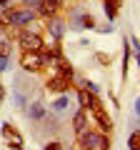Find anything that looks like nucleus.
Here are the masks:
<instances>
[{
	"instance_id": "nucleus-24",
	"label": "nucleus",
	"mask_w": 140,
	"mask_h": 150,
	"mask_svg": "<svg viewBox=\"0 0 140 150\" xmlns=\"http://www.w3.org/2000/svg\"><path fill=\"white\" fill-rule=\"evenodd\" d=\"M110 3H113V5H120V0H110Z\"/></svg>"
},
{
	"instance_id": "nucleus-8",
	"label": "nucleus",
	"mask_w": 140,
	"mask_h": 150,
	"mask_svg": "<svg viewBox=\"0 0 140 150\" xmlns=\"http://www.w3.org/2000/svg\"><path fill=\"white\" fill-rule=\"evenodd\" d=\"M85 123H88L85 110H80V112L75 115V118H73V128H75V133H83V130H85Z\"/></svg>"
},
{
	"instance_id": "nucleus-5",
	"label": "nucleus",
	"mask_w": 140,
	"mask_h": 150,
	"mask_svg": "<svg viewBox=\"0 0 140 150\" xmlns=\"http://www.w3.org/2000/svg\"><path fill=\"white\" fill-rule=\"evenodd\" d=\"M3 138H5L8 143H13V148H20V145H23V135L18 133V130L13 128L10 123H5V125H3Z\"/></svg>"
},
{
	"instance_id": "nucleus-25",
	"label": "nucleus",
	"mask_w": 140,
	"mask_h": 150,
	"mask_svg": "<svg viewBox=\"0 0 140 150\" xmlns=\"http://www.w3.org/2000/svg\"><path fill=\"white\" fill-rule=\"evenodd\" d=\"M138 63H140V48H138Z\"/></svg>"
},
{
	"instance_id": "nucleus-15",
	"label": "nucleus",
	"mask_w": 140,
	"mask_h": 150,
	"mask_svg": "<svg viewBox=\"0 0 140 150\" xmlns=\"http://www.w3.org/2000/svg\"><path fill=\"white\" fill-rule=\"evenodd\" d=\"M65 105H68V98H60V100H55V103H53L55 110H65Z\"/></svg>"
},
{
	"instance_id": "nucleus-21",
	"label": "nucleus",
	"mask_w": 140,
	"mask_h": 150,
	"mask_svg": "<svg viewBox=\"0 0 140 150\" xmlns=\"http://www.w3.org/2000/svg\"><path fill=\"white\" fill-rule=\"evenodd\" d=\"M3 98H5V90H3V83H0V103H3Z\"/></svg>"
},
{
	"instance_id": "nucleus-12",
	"label": "nucleus",
	"mask_w": 140,
	"mask_h": 150,
	"mask_svg": "<svg viewBox=\"0 0 140 150\" xmlns=\"http://www.w3.org/2000/svg\"><path fill=\"white\" fill-rule=\"evenodd\" d=\"M43 112H45L43 105H33L30 108V115H33V118H43Z\"/></svg>"
},
{
	"instance_id": "nucleus-16",
	"label": "nucleus",
	"mask_w": 140,
	"mask_h": 150,
	"mask_svg": "<svg viewBox=\"0 0 140 150\" xmlns=\"http://www.w3.org/2000/svg\"><path fill=\"white\" fill-rule=\"evenodd\" d=\"M60 73H63L65 78H68V75H73V68H70L68 63H60Z\"/></svg>"
},
{
	"instance_id": "nucleus-3",
	"label": "nucleus",
	"mask_w": 140,
	"mask_h": 150,
	"mask_svg": "<svg viewBox=\"0 0 140 150\" xmlns=\"http://www.w3.org/2000/svg\"><path fill=\"white\" fill-rule=\"evenodd\" d=\"M3 20L10 23V25H23V23L33 20V10H10V13L3 15Z\"/></svg>"
},
{
	"instance_id": "nucleus-2",
	"label": "nucleus",
	"mask_w": 140,
	"mask_h": 150,
	"mask_svg": "<svg viewBox=\"0 0 140 150\" xmlns=\"http://www.w3.org/2000/svg\"><path fill=\"white\" fill-rule=\"evenodd\" d=\"M20 65H23L25 70H33V73H35V70L43 68V58L38 55V50H25V53H23Z\"/></svg>"
},
{
	"instance_id": "nucleus-10",
	"label": "nucleus",
	"mask_w": 140,
	"mask_h": 150,
	"mask_svg": "<svg viewBox=\"0 0 140 150\" xmlns=\"http://www.w3.org/2000/svg\"><path fill=\"white\" fill-rule=\"evenodd\" d=\"M105 15H108L110 20H113V18L118 15V5H113V3H110V0H105Z\"/></svg>"
},
{
	"instance_id": "nucleus-17",
	"label": "nucleus",
	"mask_w": 140,
	"mask_h": 150,
	"mask_svg": "<svg viewBox=\"0 0 140 150\" xmlns=\"http://www.w3.org/2000/svg\"><path fill=\"white\" fill-rule=\"evenodd\" d=\"M45 150H63V145H60V143H48Z\"/></svg>"
},
{
	"instance_id": "nucleus-23",
	"label": "nucleus",
	"mask_w": 140,
	"mask_h": 150,
	"mask_svg": "<svg viewBox=\"0 0 140 150\" xmlns=\"http://www.w3.org/2000/svg\"><path fill=\"white\" fill-rule=\"evenodd\" d=\"M8 3H10V0H0V8H5V5H8Z\"/></svg>"
},
{
	"instance_id": "nucleus-20",
	"label": "nucleus",
	"mask_w": 140,
	"mask_h": 150,
	"mask_svg": "<svg viewBox=\"0 0 140 150\" xmlns=\"http://www.w3.org/2000/svg\"><path fill=\"white\" fill-rule=\"evenodd\" d=\"M43 0H25V5H40Z\"/></svg>"
},
{
	"instance_id": "nucleus-19",
	"label": "nucleus",
	"mask_w": 140,
	"mask_h": 150,
	"mask_svg": "<svg viewBox=\"0 0 140 150\" xmlns=\"http://www.w3.org/2000/svg\"><path fill=\"white\" fill-rule=\"evenodd\" d=\"M8 53H10V48H8L5 43H0V55H5V58H8Z\"/></svg>"
},
{
	"instance_id": "nucleus-9",
	"label": "nucleus",
	"mask_w": 140,
	"mask_h": 150,
	"mask_svg": "<svg viewBox=\"0 0 140 150\" xmlns=\"http://www.w3.org/2000/svg\"><path fill=\"white\" fill-rule=\"evenodd\" d=\"M128 145H130V150H140V130L128 138Z\"/></svg>"
},
{
	"instance_id": "nucleus-7",
	"label": "nucleus",
	"mask_w": 140,
	"mask_h": 150,
	"mask_svg": "<svg viewBox=\"0 0 140 150\" xmlns=\"http://www.w3.org/2000/svg\"><path fill=\"white\" fill-rule=\"evenodd\" d=\"M60 5H63V0H43V3H40V13H43L45 18H50V15L58 13Z\"/></svg>"
},
{
	"instance_id": "nucleus-6",
	"label": "nucleus",
	"mask_w": 140,
	"mask_h": 150,
	"mask_svg": "<svg viewBox=\"0 0 140 150\" xmlns=\"http://www.w3.org/2000/svg\"><path fill=\"white\" fill-rule=\"evenodd\" d=\"M68 88H70V83H68L65 75H60V78H50V80H48V90H53V93H65Z\"/></svg>"
},
{
	"instance_id": "nucleus-11",
	"label": "nucleus",
	"mask_w": 140,
	"mask_h": 150,
	"mask_svg": "<svg viewBox=\"0 0 140 150\" xmlns=\"http://www.w3.org/2000/svg\"><path fill=\"white\" fill-rule=\"evenodd\" d=\"M80 23H83L80 28H95V20H93L90 15H83V18H80Z\"/></svg>"
},
{
	"instance_id": "nucleus-14",
	"label": "nucleus",
	"mask_w": 140,
	"mask_h": 150,
	"mask_svg": "<svg viewBox=\"0 0 140 150\" xmlns=\"http://www.w3.org/2000/svg\"><path fill=\"white\" fill-rule=\"evenodd\" d=\"M80 105H83V108L90 105V93H88V90H83V93H80Z\"/></svg>"
},
{
	"instance_id": "nucleus-4",
	"label": "nucleus",
	"mask_w": 140,
	"mask_h": 150,
	"mask_svg": "<svg viewBox=\"0 0 140 150\" xmlns=\"http://www.w3.org/2000/svg\"><path fill=\"white\" fill-rule=\"evenodd\" d=\"M20 45L25 50H40L43 48V40H40V35H35V33H23L20 35Z\"/></svg>"
},
{
	"instance_id": "nucleus-13",
	"label": "nucleus",
	"mask_w": 140,
	"mask_h": 150,
	"mask_svg": "<svg viewBox=\"0 0 140 150\" xmlns=\"http://www.w3.org/2000/svg\"><path fill=\"white\" fill-rule=\"evenodd\" d=\"M50 30H53V35H58V38L63 35V28H60V23H58V20H53V23H50Z\"/></svg>"
},
{
	"instance_id": "nucleus-22",
	"label": "nucleus",
	"mask_w": 140,
	"mask_h": 150,
	"mask_svg": "<svg viewBox=\"0 0 140 150\" xmlns=\"http://www.w3.org/2000/svg\"><path fill=\"white\" fill-rule=\"evenodd\" d=\"M135 112L140 115V98H138V103H135Z\"/></svg>"
},
{
	"instance_id": "nucleus-18",
	"label": "nucleus",
	"mask_w": 140,
	"mask_h": 150,
	"mask_svg": "<svg viewBox=\"0 0 140 150\" xmlns=\"http://www.w3.org/2000/svg\"><path fill=\"white\" fill-rule=\"evenodd\" d=\"M5 68H8V58H5V55H0V73H3Z\"/></svg>"
},
{
	"instance_id": "nucleus-1",
	"label": "nucleus",
	"mask_w": 140,
	"mask_h": 150,
	"mask_svg": "<svg viewBox=\"0 0 140 150\" xmlns=\"http://www.w3.org/2000/svg\"><path fill=\"white\" fill-rule=\"evenodd\" d=\"M80 145L85 150H108V138L98 133H85L80 138Z\"/></svg>"
}]
</instances>
